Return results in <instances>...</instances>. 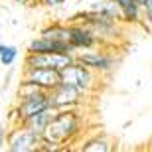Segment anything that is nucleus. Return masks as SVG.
Instances as JSON below:
<instances>
[{
	"label": "nucleus",
	"mask_w": 152,
	"mask_h": 152,
	"mask_svg": "<svg viewBox=\"0 0 152 152\" xmlns=\"http://www.w3.org/2000/svg\"><path fill=\"white\" fill-rule=\"evenodd\" d=\"M83 132V115L81 109H67V111H57L50 124L45 126L42 138L50 142H56L57 146L65 150V144H71L79 138Z\"/></svg>",
	"instance_id": "1"
},
{
	"label": "nucleus",
	"mask_w": 152,
	"mask_h": 152,
	"mask_svg": "<svg viewBox=\"0 0 152 152\" xmlns=\"http://www.w3.org/2000/svg\"><path fill=\"white\" fill-rule=\"evenodd\" d=\"M59 77H61L63 83L73 85L75 89L83 91L85 95H91V93L99 91V75L95 71H91L89 67H85L77 59H73L63 69H59Z\"/></svg>",
	"instance_id": "2"
},
{
	"label": "nucleus",
	"mask_w": 152,
	"mask_h": 152,
	"mask_svg": "<svg viewBox=\"0 0 152 152\" xmlns=\"http://www.w3.org/2000/svg\"><path fill=\"white\" fill-rule=\"evenodd\" d=\"M48 107H50L48 91H38V93H32L28 97L16 99L14 109H10V113H8V123L6 124H20L26 118H30L32 115L39 113V111H44Z\"/></svg>",
	"instance_id": "3"
},
{
	"label": "nucleus",
	"mask_w": 152,
	"mask_h": 152,
	"mask_svg": "<svg viewBox=\"0 0 152 152\" xmlns=\"http://www.w3.org/2000/svg\"><path fill=\"white\" fill-rule=\"evenodd\" d=\"M75 59L81 61L85 67H89L91 71H95L99 77L101 75H111L117 67V57L107 50V48H91V50H83L75 53Z\"/></svg>",
	"instance_id": "4"
},
{
	"label": "nucleus",
	"mask_w": 152,
	"mask_h": 152,
	"mask_svg": "<svg viewBox=\"0 0 152 152\" xmlns=\"http://www.w3.org/2000/svg\"><path fill=\"white\" fill-rule=\"evenodd\" d=\"M48 97H50V107H53L56 111H67V109H81L85 105V97L89 95L75 89L73 85L59 81L56 87L48 91Z\"/></svg>",
	"instance_id": "5"
},
{
	"label": "nucleus",
	"mask_w": 152,
	"mask_h": 152,
	"mask_svg": "<svg viewBox=\"0 0 152 152\" xmlns=\"http://www.w3.org/2000/svg\"><path fill=\"white\" fill-rule=\"evenodd\" d=\"M39 138L34 130H30L26 124H8L6 134V150L10 152H32L38 150Z\"/></svg>",
	"instance_id": "6"
},
{
	"label": "nucleus",
	"mask_w": 152,
	"mask_h": 152,
	"mask_svg": "<svg viewBox=\"0 0 152 152\" xmlns=\"http://www.w3.org/2000/svg\"><path fill=\"white\" fill-rule=\"evenodd\" d=\"M75 59L73 53H61V51H45V53H24L26 67H50V69H63L67 63Z\"/></svg>",
	"instance_id": "7"
},
{
	"label": "nucleus",
	"mask_w": 152,
	"mask_h": 152,
	"mask_svg": "<svg viewBox=\"0 0 152 152\" xmlns=\"http://www.w3.org/2000/svg\"><path fill=\"white\" fill-rule=\"evenodd\" d=\"M67 44L77 51L83 50H91L97 45H105L103 39L85 24H77V22H69V36H67Z\"/></svg>",
	"instance_id": "8"
},
{
	"label": "nucleus",
	"mask_w": 152,
	"mask_h": 152,
	"mask_svg": "<svg viewBox=\"0 0 152 152\" xmlns=\"http://www.w3.org/2000/svg\"><path fill=\"white\" fill-rule=\"evenodd\" d=\"M20 77L36 83L39 89H44V91H50L51 87H56L61 81L59 71L57 69H50V67H26V65H22Z\"/></svg>",
	"instance_id": "9"
},
{
	"label": "nucleus",
	"mask_w": 152,
	"mask_h": 152,
	"mask_svg": "<svg viewBox=\"0 0 152 152\" xmlns=\"http://www.w3.org/2000/svg\"><path fill=\"white\" fill-rule=\"evenodd\" d=\"M45 51H61V53H73L75 56V50L67 42H57V39L45 38V36H36L26 45V53H45Z\"/></svg>",
	"instance_id": "10"
},
{
	"label": "nucleus",
	"mask_w": 152,
	"mask_h": 152,
	"mask_svg": "<svg viewBox=\"0 0 152 152\" xmlns=\"http://www.w3.org/2000/svg\"><path fill=\"white\" fill-rule=\"evenodd\" d=\"M115 4L118 6V12H121V22L123 24H130V26H136L142 18V6L136 2V0H113Z\"/></svg>",
	"instance_id": "11"
},
{
	"label": "nucleus",
	"mask_w": 152,
	"mask_h": 152,
	"mask_svg": "<svg viewBox=\"0 0 152 152\" xmlns=\"http://www.w3.org/2000/svg\"><path fill=\"white\" fill-rule=\"evenodd\" d=\"M57 111L53 107H48V109H44V111H39V113H36V115H32L30 118H26L24 123H20V124H26L30 130H34L36 134H44V130H45V126L50 124V121L53 118V115H56Z\"/></svg>",
	"instance_id": "12"
},
{
	"label": "nucleus",
	"mask_w": 152,
	"mask_h": 152,
	"mask_svg": "<svg viewBox=\"0 0 152 152\" xmlns=\"http://www.w3.org/2000/svg\"><path fill=\"white\" fill-rule=\"evenodd\" d=\"M115 148V142L107 134H95L91 138H85L83 144L79 146L81 152H111Z\"/></svg>",
	"instance_id": "13"
},
{
	"label": "nucleus",
	"mask_w": 152,
	"mask_h": 152,
	"mask_svg": "<svg viewBox=\"0 0 152 152\" xmlns=\"http://www.w3.org/2000/svg\"><path fill=\"white\" fill-rule=\"evenodd\" d=\"M39 36H45V38L57 39V42H67V36H69V22H67V24H61V22L45 24L44 28L39 30Z\"/></svg>",
	"instance_id": "14"
},
{
	"label": "nucleus",
	"mask_w": 152,
	"mask_h": 152,
	"mask_svg": "<svg viewBox=\"0 0 152 152\" xmlns=\"http://www.w3.org/2000/svg\"><path fill=\"white\" fill-rule=\"evenodd\" d=\"M20 57V50L14 44H0V65L2 67H12L16 59Z\"/></svg>",
	"instance_id": "15"
},
{
	"label": "nucleus",
	"mask_w": 152,
	"mask_h": 152,
	"mask_svg": "<svg viewBox=\"0 0 152 152\" xmlns=\"http://www.w3.org/2000/svg\"><path fill=\"white\" fill-rule=\"evenodd\" d=\"M38 91H44V89H39L38 85L32 83V81H28V79H22V77H20L18 87H16V99L28 97V95H32V93H38Z\"/></svg>",
	"instance_id": "16"
},
{
	"label": "nucleus",
	"mask_w": 152,
	"mask_h": 152,
	"mask_svg": "<svg viewBox=\"0 0 152 152\" xmlns=\"http://www.w3.org/2000/svg\"><path fill=\"white\" fill-rule=\"evenodd\" d=\"M6 134H8V124L0 121V150L6 148Z\"/></svg>",
	"instance_id": "17"
},
{
	"label": "nucleus",
	"mask_w": 152,
	"mask_h": 152,
	"mask_svg": "<svg viewBox=\"0 0 152 152\" xmlns=\"http://www.w3.org/2000/svg\"><path fill=\"white\" fill-rule=\"evenodd\" d=\"M67 0H39V6H44V8H57V6L65 4Z\"/></svg>",
	"instance_id": "18"
},
{
	"label": "nucleus",
	"mask_w": 152,
	"mask_h": 152,
	"mask_svg": "<svg viewBox=\"0 0 152 152\" xmlns=\"http://www.w3.org/2000/svg\"><path fill=\"white\" fill-rule=\"evenodd\" d=\"M12 77H14V65L12 67H8V73H6V77H4V81H2V89H8L10 87V83H12Z\"/></svg>",
	"instance_id": "19"
},
{
	"label": "nucleus",
	"mask_w": 152,
	"mask_h": 152,
	"mask_svg": "<svg viewBox=\"0 0 152 152\" xmlns=\"http://www.w3.org/2000/svg\"><path fill=\"white\" fill-rule=\"evenodd\" d=\"M142 16L148 18L152 22V0H146V2H144V6H142Z\"/></svg>",
	"instance_id": "20"
},
{
	"label": "nucleus",
	"mask_w": 152,
	"mask_h": 152,
	"mask_svg": "<svg viewBox=\"0 0 152 152\" xmlns=\"http://www.w3.org/2000/svg\"><path fill=\"white\" fill-rule=\"evenodd\" d=\"M12 2H16V4H30V0H12Z\"/></svg>",
	"instance_id": "21"
},
{
	"label": "nucleus",
	"mask_w": 152,
	"mask_h": 152,
	"mask_svg": "<svg viewBox=\"0 0 152 152\" xmlns=\"http://www.w3.org/2000/svg\"><path fill=\"white\" fill-rule=\"evenodd\" d=\"M30 4L32 6H39V0H30Z\"/></svg>",
	"instance_id": "22"
},
{
	"label": "nucleus",
	"mask_w": 152,
	"mask_h": 152,
	"mask_svg": "<svg viewBox=\"0 0 152 152\" xmlns=\"http://www.w3.org/2000/svg\"><path fill=\"white\" fill-rule=\"evenodd\" d=\"M136 2H138L140 6H144V2H146V0H136Z\"/></svg>",
	"instance_id": "23"
}]
</instances>
